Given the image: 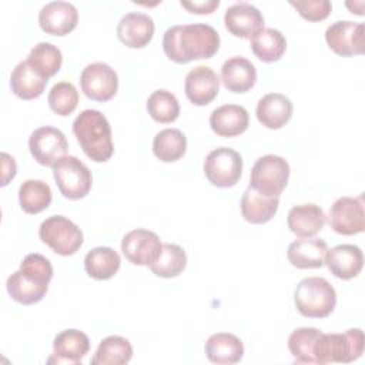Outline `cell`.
Here are the masks:
<instances>
[{"mask_svg":"<svg viewBox=\"0 0 365 365\" xmlns=\"http://www.w3.org/2000/svg\"><path fill=\"white\" fill-rule=\"evenodd\" d=\"M187 151V137L177 128H164L153 140L154 155L164 163L180 160Z\"/></svg>","mask_w":365,"mask_h":365,"instance_id":"obj_32","label":"cell"},{"mask_svg":"<svg viewBox=\"0 0 365 365\" xmlns=\"http://www.w3.org/2000/svg\"><path fill=\"white\" fill-rule=\"evenodd\" d=\"M78 11L68 1H50L38 11V24L43 31L51 36H66L76 29Z\"/></svg>","mask_w":365,"mask_h":365,"instance_id":"obj_16","label":"cell"},{"mask_svg":"<svg viewBox=\"0 0 365 365\" xmlns=\"http://www.w3.org/2000/svg\"><path fill=\"white\" fill-rule=\"evenodd\" d=\"M250 124L248 111L238 104H224L211 111V130L221 137H235L242 134Z\"/></svg>","mask_w":365,"mask_h":365,"instance_id":"obj_23","label":"cell"},{"mask_svg":"<svg viewBox=\"0 0 365 365\" xmlns=\"http://www.w3.org/2000/svg\"><path fill=\"white\" fill-rule=\"evenodd\" d=\"M27 61L36 71H38L44 78L48 80L61 68L63 54L57 46L41 41L30 50Z\"/></svg>","mask_w":365,"mask_h":365,"instance_id":"obj_34","label":"cell"},{"mask_svg":"<svg viewBox=\"0 0 365 365\" xmlns=\"http://www.w3.org/2000/svg\"><path fill=\"white\" fill-rule=\"evenodd\" d=\"M365 338L359 328L346 329L344 334H324L314 344L315 364H349L364 352Z\"/></svg>","mask_w":365,"mask_h":365,"instance_id":"obj_4","label":"cell"},{"mask_svg":"<svg viewBox=\"0 0 365 365\" xmlns=\"http://www.w3.org/2000/svg\"><path fill=\"white\" fill-rule=\"evenodd\" d=\"M29 150L38 164L53 167L60 158L67 155L68 144L61 130L44 125L30 134Z\"/></svg>","mask_w":365,"mask_h":365,"instance_id":"obj_10","label":"cell"},{"mask_svg":"<svg viewBox=\"0 0 365 365\" xmlns=\"http://www.w3.org/2000/svg\"><path fill=\"white\" fill-rule=\"evenodd\" d=\"M147 111L157 123H173L180 115V104L177 97L164 88L153 91L147 98Z\"/></svg>","mask_w":365,"mask_h":365,"instance_id":"obj_36","label":"cell"},{"mask_svg":"<svg viewBox=\"0 0 365 365\" xmlns=\"http://www.w3.org/2000/svg\"><path fill=\"white\" fill-rule=\"evenodd\" d=\"M73 133L90 160L104 163L113 155L111 127L101 111L94 108L83 110L73 121Z\"/></svg>","mask_w":365,"mask_h":365,"instance_id":"obj_3","label":"cell"},{"mask_svg":"<svg viewBox=\"0 0 365 365\" xmlns=\"http://www.w3.org/2000/svg\"><path fill=\"white\" fill-rule=\"evenodd\" d=\"M224 24L232 36L251 40L264 29V16L251 3L240 1L225 10Z\"/></svg>","mask_w":365,"mask_h":365,"instance_id":"obj_15","label":"cell"},{"mask_svg":"<svg viewBox=\"0 0 365 365\" xmlns=\"http://www.w3.org/2000/svg\"><path fill=\"white\" fill-rule=\"evenodd\" d=\"M180 4L187 9L190 13H195V14H210L212 13L218 6H220V0H194V1H180Z\"/></svg>","mask_w":365,"mask_h":365,"instance_id":"obj_40","label":"cell"},{"mask_svg":"<svg viewBox=\"0 0 365 365\" xmlns=\"http://www.w3.org/2000/svg\"><path fill=\"white\" fill-rule=\"evenodd\" d=\"M207 358L220 365H232L242 359L244 345L242 341L230 332H218L211 335L204 346Z\"/></svg>","mask_w":365,"mask_h":365,"instance_id":"obj_26","label":"cell"},{"mask_svg":"<svg viewBox=\"0 0 365 365\" xmlns=\"http://www.w3.org/2000/svg\"><path fill=\"white\" fill-rule=\"evenodd\" d=\"M16 170L17 165L14 158L7 153H1V185H7L9 181L14 178Z\"/></svg>","mask_w":365,"mask_h":365,"instance_id":"obj_41","label":"cell"},{"mask_svg":"<svg viewBox=\"0 0 365 365\" xmlns=\"http://www.w3.org/2000/svg\"><path fill=\"white\" fill-rule=\"evenodd\" d=\"M292 110V103L287 96L281 93H268L259 98L255 114L264 127L278 130L291 120Z\"/></svg>","mask_w":365,"mask_h":365,"instance_id":"obj_22","label":"cell"},{"mask_svg":"<svg viewBox=\"0 0 365 365\" xmlns=\"http://www.w3.org/2000/svg\"><path fill=\"white\" fill-rule=\"evenodd\" d=\"M133 356L130 341L120 335L106 336L97 346L91 365H124Z\"/></svg>","mask_w":365,"mask_h":365,"instance_id":"obj_30","label":"cell"},{"mask_svg":"<svg viewBox=\"0 0 365 365\" xmlns=\"http://www.w3.org/2000/svg\"><path fill=\"white\" fill-rule=\"evenodd\" d=\"M324 264L336 278L351 279L361 272L364 265V254L358 245L339 244L331 250H327Z\"/></svg>","mask_w":365,"mask_h":365,"instance_id":"obj_20","label":"cell"},{"mask_svg":"<svg viewBox=\"0 0 365 365\" xmlns=\"http://www.w3.org/2000/svg\"><path fill=\"white\" fill-rule=\"evenodd\" d=\"M160 237L144 228H135L127 232L121 240L124 257L134 265H151L161 252Z\"/></svg>","mask_w":365,"mask_h":365,"instance_id":"obj_14","label":"cell"},{"mask_svg":"<svg viewBox=\"0 0 365 365\" xmlns=\"http://www.w3.org/2000/svg\"><path fill=\"white\" fill-rule=\"evenodd\" d=\"M121 258L117 251L110 247H96L84 257L86 272L98 281H106L114 277L120 268Z\"/></svg>","mask_w":365,"mask_h":365,"instance_id":"obj_29","label":"cell"},{"mask_svg":"<svg viewBox=\"0 0 365 365\" xmlns=\"http://www.w3.org/2000/svg\"><path fill=\"white\" fill-rule=\"evenodd\" d=\"M187 265L185 251L171 242H165L161 247V252L157 259L150 265V269L154 275L161 278H174L180 275Z\"/></svg>","mask_w":365,"mask_h":365,"instance_id":"obj_35","label":"cell"},{"mask_svg":"<svg viewBox=\"0 0 365 365\" xmlns=\"http://www.w3.org/2000/svg\"><path fill=\"white\" fill-rule=\"evenodd\" d=\"M184 90L194 106H207L218 96L220 78L211 67L197 66L187 73Z\"/></svg>","mask_w":365,"mask_h":365,"instance_id":"obj_17","label":"cell"},{"mask_svg":"<svg viewBox=\"0 0 365 365\" xmlns=\"http://www.w3.org/2000/svg\"><path fill=\"white\" fill-rule=\"evenodd\" d=\"M325 40L329 48L342 57L362 54L365 44V26L364 23L351 20H336L328 26Z\"/></svg>","mask_w":365,"mask_h":365,"instance_id":"obj_13","label":"cell"},{"mask_svg":"<svg viewBox=\"0 0 365 365\" xmlns=\"http://www.w3.org/2000/svg\"><path fill=\"white\" fill-rule=\"evenodd\" d=\"M80 86L90 100L108 101L117 93L118 76L107 63L96 61L83 68Z\"/></svg>","mask_w":365,"mask_h":365,"instance_id":"obj_11","label":"cell"},{"mask_svg":"<svg viewBox=\"0 0 365 365\" xmlns=\"http://www.w3.org/2000/svg\"><path fill=\"white\" fill-rule=\"evenodd\" d=\"M251 50L261 61L275 63L284 56L287 40L279 30L267 27L251 38Z\"/></svg>","mask_w":365,"mask_h":365,"instance_id":"obj_31","label":"cell"},{"mask_svg":"<svg viewBox=\"0 0 365 365\" xmlns=\"http://www.w3.org/2000/svg\"><path fill=\"white\" fill-rule=\"evenodd\" d=\"M327 215L324 210L312 202L294 205L287 215L288 228L301 238L317 235L325 225Z\"/></svg>","mask_w":365,"mask_h":365,"instance_id":"obj_21","label":"cell"},{"mask_svg":"<svg viewBox=\"0 0 365 365\" xmlns=\"http://www.w3.org/2000/svg\"><path fill=\"white\" fill-rule=\"evenodd\" d=\"M154 20L141 11L124 14L117 24L118 40L130 48H143L154 36Z\"/></svg>","mask_w":365,"mask_h":365,"instance_id":"obj_18","label":"cell"},{"mask_svg":"<svg viewBox=\"0 0 365 365\" xmlns=\"http://www.w3.org/2000/svg\"><path fill=\"white\" fill-rule=\"evenodd\" d=\"M328 245L324 240L308 237L295 240L288 245L287 257L292 267L299 269L321 268L324 265Z\"/></svg>","mask_w":365,"mask_h":365,"instance_id":"obj_24","label":"cell"},{"mask_svg":"<svg viewBox=\"0 0 365 365\" xmlns=\"http://www.w3.org/2000/svg\"><path fill=\"white\" fill-rule=\"evenodd\" d=\"M294 302L301 315L325 318L336 305V292L325 278L307 277L298 282L294 291Z\"/></svg>","mask_w":365,"mask_h":365,"instance_id":"obj_5","label":"cell"},{"mask_svg":"<svg viewBox=\"0 0 365 365\" xmlns=\"http://www.w3.org/2000/svg\"><path fill=\"white\" fill-rule=\"evenodd\" d=\"M40 240L56 254L68 257L83 245V231L64 215H51L38 227Z\"/></svg>","mask_w":365,"mask_h":365,"instance_id":"obj_7","label":"cell"},{"mask_svg":"<svg viewBox=\"0 0 365 365\" xmlns=\"http://www.w3.org/2000/svg\"><path fill=\"white\" fill-rule=\"evenodd\" d=\"M220 34L205 23L177 24L165 30L163 36V50L175 63L210 58L220 48Z\"/></svg>","mask_w":365,"mask_h":365,"instance_id":"obj_1","label":"cell"},{"mask_svg":"<svg viewBox=\"0 0 365 365\" xmlns=\"http://www.w3.org/2000/svg\"><path fill=\"white\" fill-rule=\"evenodd\" d=\"M297 9L299 16L308 21H321L331 13V1L328 0H307V1H289Z\"/></svg>","mask_w":365,"mask_h":365,"instance_id":"obj_39","label":"cell"},{"mask_svg":"<svg viewBox=\"0 0 365 365\" xmlns=\"http://www.w3.org/2000/svg\"><path fill=\"white\" fill-rule=\"evenodd\" d=\"M90 349L88 336L78 329H64L56 335L53 341V356L48 364H81V359Z\"/></svg>","mask_w":365,"mask_h":365,"instance_id":"obj_19","label":"cell"},{"mask_svg":"<svg viewBox=\"0 0 365 365\" xmlns=\"http://www.w3.org/2000/svg\"><path fill=\"white\" fill-rule=\"evenodd\" d=\"M50 108L58 115L71 114L78 104V91L68 81L56 83L47 97Z\"/></svg>","mask_w":365,"mask_h":365,"instance_id":"obj_38","label":"cell"},{"mask_svg":"<svg viewBox=\"0 0 365 365\" xmlns=\"http://www.w3.org/2000/svg\"><path fill=\"white\" fill-rule=\"evenodd\" d=\"M321 331L314 327H301L291 332L288 338V349L298 364H315L314 344Z\"/></svg>","mask_w":365,"mask_h":365,"instance_id":"obj_37","label":"cell"},{"mask_svg":"<svg viewBox=\"0 0 365 365\" xmlns=\"http://www.w3.org/2000/svg\"><path fill=\"white\" fill-rule=\"evenodd\" d=\"M53 278L51 262L41 254H27L20 268L6 282L11 299L23 305H31L43 299Z\"/></svg>","mask_w":365,"mask_h":365,"instance_id":"obj_2","label":"cell"},{"mask_svg":"<svg viewBox=\"0 0 365 365\" xmlns=\"http://www.w3.org/2000/svg\"><path fill=\"white\" fill-rule=\"evenodd\" d=\"M279 197H267L248 187L241 197V214L251 224H265L278 211Z\"/></svg>","mask_w":365,"mask_h":365,"instance_id":"obj_28","label":"cell"},{"mask_svg":"<svg viewBox=\"0 0 365 365\" xmlns=\"http://www.w3.org/2000/svg\"><path fill=\"white\" fill-rule=\"evenodd\" d=\"M47 78L36 71L27 60L20 61L10 74L11 91L21 100H33L43 94Z\"/></svg>","mask_w":365,"mask_h":365,"instance_id":"obj_27","label":"cell"},{"mask_svg":"<svg viewBox=\"0 0 365 365\" xmlns=\"http://www.w3.org/2000/svg\"><path fill=\"white\" fill-rule=\"evenodd\" d=\"M289 178V164L279 155L259 157L250 174V187L267 197H279Z\"/></svg>","mask_w":365,"mask_h":365,"instance_id":"obj_6","label":"cell"},{"mask_svg":"<svg viewBox=\"0 0 365 365\" xmlns=\"http://www.w3.org/2000/svg\"><path fill=\"white\" fill-rule=\"evenodd\" d=\"M53 194L47 182L41 180H26L19 188V202L24 212L38 214L51 202Z\"/></svg>","mask_w":365,"mask_h":365,"instance_id":"obj_33","label":"cell"},{"mask_svg":"<svg viewBox=\"0 0 365 365\" xmlns=\"http://www.w3.org/2000/svg\"><path fill=\"white\" fill-rule=\"evenodd\" d=\"M204 174L215 187H234L242 174V157L230 147H218L205 157Z\"/></svg>","mask_w":365,"mask_h":365,"instance_id":"obj_9","label":"cell"},{"mask_svg":"<svg viewBox=\"0 0 365 365\" xmlns=\"http://www.w3.org/2000/svg\"><path fill=\"white\" fill-rule=\"evenodd\" d=\"M53 177L60 192L68 200L84 198L91 190V171L74 155L60 158L53 165Z\"/></svg>","mask_w":365,"mask_h":365,"instance_id":"obj_8","label":"cell"},{"mask_svg":"<svg viewBox=\"0 0 365 365\" xmlns=\"http://www.w3.org/2000/svg\"><path fill=\"white\" fill-rule=\"evenodd\" d=\"M331 228L342 235H355L365 228V208L364 195L359 197H341L329 210Z\"/></svg>","mask_w":365,"mask_h":365,"instance_id":"obj_12","label":"cell"},{"mask_svg":"<svg viewBox=\"0 0 365 365\" xmlns=\"http://www.w3.org/2000/svg\"><path fill=\"white\" fill-rule=\"evenodd\" d=\"M221 81L232 93H247L257 81V68L245 57H231L221 67Z\"/></svg>","mask_w":365,"mask_h":365,"instance_id":"obj_25","label":"cell"}]
</instances>
